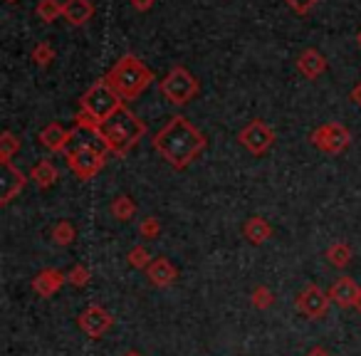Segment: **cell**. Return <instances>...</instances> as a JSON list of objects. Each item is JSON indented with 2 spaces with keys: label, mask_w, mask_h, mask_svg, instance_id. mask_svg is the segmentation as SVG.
Listing matches in <instances>:
<instances>
[{
  "label": "cell",
  "mask_w": 361,
  "mask_h": 356,
  "mask_svg": "<svg viewBox=\"0 0 361 356\" xmlns=\"http://www.w3.org/2000/svg\"><path fill=\"white\" fill-rule=\"evenodd\" d=\"M238 141H240L250 154L262 156L272 149V144H275V131H272L262 119H252L250 124L240 129Z\"/></svg>",
  "instance_id": "cell-8"
},
{
  "label": "cell",
  "mask_w": 361,
  "mask_h": 356,
  "mask_svg": "<svg viewBox=\"0 0 361 356\" xmlns=\"http://www.w3.org/2000/svg\"><path fill=\"white\" fill-rule=\"evenodd\" d=\"M243 238H245L250 245H265L272 238V226L262 216H250L243 223Z\"/></svg>",
  "instance_id": "cell-16"
},
{
  "label": "cell",
  "mask_w": 361,
  "mask_h": 356,
  "mask_svg": "<svg viewBox=\"0 0 361 356\" xmlns=\"http://www.w3.org/2000/svg\"><path fill=\"white\" fill-rule=\"evenodd\" d=\"M121 106H124L121 104V97L116 94L104 80L94 82V85L82 94V109H80V114H77L75 124L99 129L102 121H106L114 111H119Z\"/></svg>",
  "instance_id": "cell-5"
},
{
  "label": "cell",
  "mask_w": 361,
  "mask_h": 356,
  "mask_svg": "<svg viewBox=\"0 0 361 356\" xmlns=\"http://www.w3.org/2000/svg\"><path fill=\"white\" fill-rule=\"evenodd\" d=\"M37 139H40V144L45 146L47 151L60 154V151H65L67 144H70L72 129H65L60 121H50L47 126H42V131L37 134Z\"/></svg>",
  "instance_id": "cell-15"
},
{
  "label": "cell",
  "mask_w": 361,
  "mask_h": 356,
  "mask_svg": "<svg viewBox=\"0 0 361 356\" xmlns=\"http://www.w3.org/2000/svg\"><path fill=\"white\" fill-rule=\"evenodd\" d=\"M154 151H159L161 159L173 168L183 171L206 151L208 139L203 131H198L186 116H171L154 136Z\"/></svg>",
  "instance_id": "cell-1"
},
{
  "label": "cell",
  "mask_w": 361,
  "mask_h": 356,
  "mask_svg": "<svg viewBox=\"0 0 361 356\" xmlns=\"http://www.w3.org/2000/svg\"><path fill=\"white\" fill-rule=\"evenodd\" d=\"M146 277H149V282L154 287H171L176 280H178V270H176V265L169 260V257H154V260L149 262V267H146Z\"/></svg>",
  "instance_id": "cell-13"
},
{
  "label": "cell",
  "mask_w": 361,
  "mask_h": 356,
  "mask_svg": "<svg viewBox=\"0 0 361 356\" xmlns=\"http://www.w3.org/2000/svg\"><path fill=\"white\" fill-rule=\"evenodd\" d=\"M92 13H94V8H92L90 0H65L62 3V16L72 25H85L92 18Z\"/></svg>",
  "instance_id": "cell-18"
},
{
  "label": "cell",
  "mask_w": 361,
  "mask_h": 356,
  "mask_svg": "<svg viewBox=\"0 0 361 356\" xmlns=\"http://www.w3.org/2000/svg\"><path fill=\"white\" fill-rule=\"evenodd\" d=\"M356 40H359V47H361V30H359V37H356Z\"/></svg>",
  "instance_id": "cell-36"
},
{
  "label": "cell",
  "mask_w": 361,
  "mask_h": 356,
  "mask_svg": "<svg viewBox=\"0 0 361 356\" xmlns=\"http://www.w3.org/2000/svg\"><path fill=\"white\" fill-rule=\"evenodd\" d=\"M297 70H300L307 80H317V77L326 70L324 55H322L319 50H314V47H310V50H305L300 57H297Z\"/></svg>",
  "instance_id": "cell-17"
},
{
  "label": "cell",
  "mask_w": 361,
  "mask_h": 356,
  "mask_svg": "<svg viewBox=\"0 0 361 356\" xmlns=\"http://www.w3.org/2000/svg\"><path fill=\"white\" fill-rule=\"evenodd\" d=\"M60 178L57 176V168H55V164L52 161H47V159H42V161H37L35 166H32V171H30V181L35 183L37 188H50V186H55V181Z\"/></svg>",
  "instance_id": "cell-19"
},
{
  "label": "cell",
  "mask_w": 361,
  "mask_h": 356,
  "mask_svg": "<svg viewBox=\"0 0 361 356\" xmlns=\"http://www.w3.org/2000/svg\"><path fill=\"white\" fill-rule=\"evenodd\" d=\"M77 326H80L90 339H102V336L114 326V317H111V312L104 309V307L90 305L77 317Z\"/></svg>",
  "instance_id": "cell-10"
},
{
  "label": "cell",
  "mask_w": 361,
  "mask_h": 356,
  "mask_svg": "<svg viewBox=\"0 0 361 356\" xmlns=\"http://www.w3.org/2000/svg\"><path fill=\"white\" fill-rule=\"evenodd\" d=\"M326 292H329L331 305L341 307V309H349V307H356V300H359L361 287L356 285L351 277H339V280H336Z\"/></svg>",
  "instance_id": "cell-14"
},
{
  "label": "cell",
  "mask_w": 361,
  "mask_h": 356,
  "mask_svg": "<svg viewBox=\"0 0 361 356\" xmlns=\"http://www.w3.org/2000/svg\"><path fill=\"white\" fill-rule=\"evenodd\" d=\"M106 151L109 149H106L99 129L75 124L72 139L62 154H65V161L72 173H75L80 181H90V178H94V176L104 168Z\"/></svg>",
  "instance_id": "cell-2"
},
{
  "label": "cell",
  "mask_w": 361,
  "mask_h": 356,
  "mask_svg": "<svg viewBox=\"0 0 361 356\" xmlns=\"http://www.w3.org/2000/svg\"><path fill=\"white\" fill-rule=\"evenodd\" d=\"M124 356H144V354H141V351H136V349H129Z\"/></svg>",
  "instance_id": "cell-34"
},
{
  "label": "cell",
  "mask_w": 361,
  "mask_h": 356,
  "mask_svg": "<svg viewBox=\"0 0 361 356\" xmlns=\"http://www.w3.org/2000/svg\"><path fill=\"white\" fill-rule=\"evenodd\" d=\"M351 99H354L356 104L361 106V82H359V85L354 87V90H351Z\"/></svg>",
  "instance_id": "cell-33"
},
{
  "label": "cell",
  "mask_w": 361,
  "mask_h": 356,
  "mask_svg": "<svg viewBox=\"0 0 361 356\" xmlns=\"http://www.w3.org/2000/svg\"><path fill=\"white\" fill-rule=\"evenodd\" d=\"M305 356H331V351H326L324 346H314V349H310Z\"/></svg>",
  "instance_id": "cell-32"
},
{
  "label": "cell",
  "mask_w": 361,
  "mask_h": 356,
  "mask_svg": "<svg viewBox=\"0 0 361 356\" xmlns=\"http://www.w3.org/2000/svg\"><path fill=\"white\" fill-rule=\"evenodd\" d=\"M111 216L116 218V221H121V223H126V221H131L134 218V213H136V203L131 201L129 196H116L114 201H111Z\"/></svg>",
  "instance_id": "cell-21"
},
{
  "label": "cell",
  "mask_w": 361,
  "mask_h": 356,
  "mask_svg": "<svg viewBox=\"0 0 361 356\" xmlns=\"http://www.w3.org/2000/svg\"><path fill=\"white\" fill-rule=\"evenodd\" d=\"M35 13L40 16V20H45V23L57 20V18L62 16L60 0H40V3H37V8H35Z\"/></svg>",
  "instance_id": "cell-25"
},
{
  "label": "cell",
  "mask_w": 361,
  "mask_h": 356,
  "mask_svg": "<svg viewBox=\"0 0 361 356\" xmlns=\"http://www.w3.org/2000/svg\"><path fill=\"white\" fill-rule=\"evenodd\" d=\"M324 257L331 267H336V270H346V267L351 265V247L346 245V243H334V245L326 247Z\"/></svg>",
  "instance_id": "cell-20"
},
{
  "label": "cell",
  "mask_w": 361,
  "mask_h": 356,
  "mask_svg": "<svg viewBox=\"0 0 361 356\" xmlns=\"http://www.w3.org/2000/svg\"><path fill=\"white\" fill-rule=\"evenodd\" d=\"M139 233H141V238H146V240H156V238H159V233H161L159 218H154V216L144 218V221L139 223Z\"/></svg>",
  "instance_id": "cell-27"
},
{
  "label": "cell",
  "mask_w": 361,
  "mask_h": 356,
  "mask_svg": "<svg viewBox=\"0 0 361 356\" xmlns=\"http://www.w3.org/2000/svg\"><path fill=\"white\" fill-rule=\"evenodd\" d=\"M32 60H35V65L40 67H47L52 60H55V52H52L50 42H40V45L32 50Z\"/></svg>",
  "instance_id": "cell-29"
},
{
  "label": "cell",
  "mask_w": 361,
  "mask_h": 356,
  "mask_svg": "<svg viewBox=\"0 0 361 356\" xmlns=\"http://www.w3.org/2000/svg\"><path fill=\"white\" fill-rule=\"evenodd\" d=\"M329 305H331L329 292H324L319 285H307L295 300V307L307 319H322V317H326Z\"/></svg>",
  "instance_id": "cell-9"
},
{
  "label": "cell",
  "mask_w": 361,
  "mask_h": 356,
  "mask_svg": "<svg viewBox=\"0 0 361 356\" xmlns=\"http://www.w3.org/2000/svg\"><path fill=\"white\" fill-rule=\"evenodd\" d=\"M65 282H67L65 272L57 270V267H45V270H40L32 277V292L37 297H42V300H50L52 295H57L62 290Z\"/></svg>",
  "instance_id": "cell-12"
},
{
  "label": "cell",
  "mask_w": 361,
  "mask_h": 356,
  "mask_svg": "<svg viewBox=\"0 0 361 356\" xmlns=\"http://www.w3.org/2000/svg\"><path fill=\"white\" fill-rule=\"evenodd\" d=\"M20 151V139H18L13 131H3V136H0V164H11L13 156Z\"/></svg>",
  "instance_id": "cell-22"
},
{
  "label": "cell",
  "mask_w": 361,
  "mask_h": 356,
  "mask_svg": "<svg viewBox=\"0 0 361 356\" xmlns=\"http://www.w3.org/2000/svg\"><path fill=\"white\" fill-rule=\"evenodd\" d=\"M99 134H102V139H104L106 149H109L111 154L124 156V154H129V151L134 149L141 139H144L146 124L141 119H136V114L131 109L121 106V109L114 111L109 119L102 121Z\"/></svg>",
  "instance_id": "cell-3"
},
{
  "label": "cell",
  "mask_w": 361,
  "mask_h": 356,
  "mask_svg": "<svg viewBox=\"0 0 361 356\" xmlns=\"http://www.w3.org/2000/svg\"><path fill=\"white\" fill-rule=\"evenodd\" d=\"M67 282H70L72 287H85L87 282H90V267L87 265H75L70 272H67Z\"/></svg>",
  "instance_id": "cell-28"
},
{
  "label": "cell",
  "mask_w": 361,
  "mask_h": 356,
  "mask_svg": "<svg viewBox=\"0 0 361 356\" xmlns=\"http://www.w3.org/2000/svg\"><path fill=\"white\" fill-rule=\"evenodd\" d=\"M131 6H134L136 11H149V8L154 6V0H131Z\"/></svg>",
  "instance_id": "cell-31"
},
{
  "label": "cell",
  "mask_w": 361,
  "mask_h": 356,
  "mask_svg": "<svg viewBox=\"0 0 361 356\" xmlns=\"http://www.w3.org/2000/svg\"><path fill=\"white\" fill-rule=\"evenodd\" d=\"M75 238H77V233H75V226H72L70 221H62V223H57V226L52 228V240H55L60 247L72 245V243H75Z\"/></svg>",
  "instance_id": "cell-23"
},
{
  "label": "cell",
  "mask_w": 361,
  "mask_h": 356,
  "mask_svg": "<svg viewBox=\"0 0 361 356\" xmlns=\"http://www.w3.org/2000/svg\"><path fill=\"white\" fill-rule=\"evenodd\" d=\"M312 146H317L324 154H344L351 144V134L344 124L339 121H326V124L317 126L310 134Z\"/></svg>",
  "instance_id": "cell-7"
},
{
  "label": "cell",
  "mask_w": 361,
  "mask_h": 356,
  "mask_svg": "<svg viewBox=\"0 0 361 356\" xmlns=\"http://www.w3.org/2000/svg\"><path fill=\"white\" fill-rule=\"evenodd\" d=\"M250 302H252V307H255V309H270V307L275 305V295H272L270 287L257 285L255 290H252Z\"/></svg>",
  "instance_id": "cell-26"
},
{
  "label": "cell",
  "mask_w": 361,
  "mask_h": 356,
  "mask_svg": "<svg viewBox=\"0 0 361 356\" xmlns=\"http://www.w3.org/2000/svg\"><path fill=\"white\" fill-rule=\"evenodd\" d=\"M314 3H317V0H287V6H290L295 13H300V16L310 13V8L314 6Z\"/></svg>",
  "instance_id": "cell-30"
},
{
  "label": "cell",
  "mask_w": 361,
  "mask_h": 356,
  "mask_svg": "<svg viewBox=\"0 0 361 356\" xmlns=\"http://www.w3.org/2000/svg\"><path fill=\"white\" fill-rule=\"evenodd\" d=\"M8 3H16V0H8Z\"/></svg>",
  "instance_id": "cell-37"
},
{
  "label": "cell",
  "mask_w": 361,
  "mask_h": 356,
  "mask_svg": "<svg viewBox=\"0 0 361 356\" xmlns=\"http://www.w3.org/2000/svg\"><path fill=\"white\" fill-rule=\"evenodd\" d=\"M104 82L121 97V99H139L154 82V72L134 55H124L116 60V65L106 72Z\"/></svg>",
  "instance_id": "cell-4"
},
{
  "label": "cell",
  "mask_w": 361,
  "mask_h": 356,
  "mask_svg": "<svg viewBox=\"0 0 361 356\" xmlns=\"http://www.w3.org/2000/svg\"><path fill=\"white\" fill-rule=\"evenodd\" d=\"M27 178L30 176H25L13 164H3V173H0V206H8L25 188Z\"/></svg>",
  "instance_id": "cell-11"
},
{
  "label": "cell",
  "mask_w": 361,
  "mask_h": 356,
  "mask_svg": "<svg viewBox=\"0 0 361 356\" xmlns=\"http://www.w3.org/2000/svg\"><path fill=\"white\" fill-rule=\"evenodd\" d=\"M198 90H201L198 80L186 67H180V65L173 67V70L161 80V94H164L171 104H178V106L188 104V102L198 94Z\"/></svg>",
  "instance_id": "cell-6"
},
{
  "label": "cell",
  "mask_w": 361,
  "mask_h": 356,
  "mask_svg": "<svg viewBox=\"0 0 361 356\" xmlns=\"http://www.w3.org/2000/svg\"><path fill=\"white\" fill-rule=\"evenodd\" d=\"M356 312L361 314V292H359V300H356Z\"/></svg>",
  "instance_id": "cell-35"
},
{
  "label": "cell",
  "mask_w": 361,
  "mask_h": 356,
  "mask_svg": "<svg viewBox=\"0 0 361 356\" xmlns=\"http://www.w3.org/2000/svg\"><path fill=\"white\" fill-rule=\"evenodd\" d=\"M151 260H154V257H151V252L146 250L144 245H134L129 252H126V262H129L134 270H146Z\"/></svg>",
  "instance_id": "cell-24"
}]
</instances>
